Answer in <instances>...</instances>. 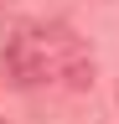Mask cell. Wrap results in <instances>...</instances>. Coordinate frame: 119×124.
Returning a JSON list of instances; mask_svg holds the SVG:
<instances>
[{"instance_id":"1","label":"cell","mask_w":119,"mask_h":124,"mask_svg":"<svg viewBox=\"0 0 119 124\" xmlns=\"http://www.w3.org/2000/svg\"><path fill=\"white\" fill-rule=\"evenodd\" d=\"M0 72L10 88H62L88 93L93 88V52L83 36L62 21H16L0 31Z\"/></svg>"},{"instance_id":"2","label":"cell","mask_w":119,"mask_h":124,"mask_svg":"<svg viewBox=\"0 0 119 124\" xmlns=\"http://www.w3.org/2000/svg\"><path fill=\"white\" fill-rule=\"evenodd\" d=\"M0 124H5V119H0Z\"/></svg>"}]
</instances>
